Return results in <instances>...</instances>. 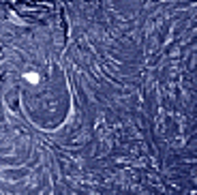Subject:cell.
Here are the masks:
<instances>
[{
	"label": "cell",
	"mask_w": 197,
	"mask_h": 195,
	"mask_svg": "<svg viewBox=\"0 0 197 195\" xmlns=\"http://www.w3.org/2000/svg\"><path fill=\"white\" fill-rule=\"evenodd\" d=\"M26 79H28L30 84H37V81H39V75H37V73H28V75H26Z\"/></svg>",
	"instance_id": "6da1fadb"
}]
</instances>
